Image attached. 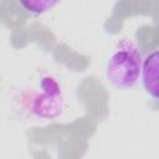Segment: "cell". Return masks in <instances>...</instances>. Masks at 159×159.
Returning <instances> with one entry per match:
<instances>
[{
  "mask_svg": "<svg viewBox=\"0 0 159 159\" xmlns=\"http://www.w3.org/2000/svg\"><path fill=\"white\" fill-rule=\"evenodd\" d=\"M142 63V53L138 46L130 40H122L107 61V78L117 88H132L139 80Z\"/></svg>",
  "mask_w": 159,
  "mask_h": 159,
  "instance_id": "6da1fadb",
  "label": "cell"
},
{
  "mask_svg": "<svg viewBox=\"0 0 159 159\" xmlns=\"http://www.w3.org/2000/svg\"><path fill=\"white\" fill-rule=\"evenodd\" d=\"M42 87L45 88L42 94L46 98H43L42 96H39L34 102L32 111L41 117H53L55 114L52 111H55L56 114L61 111L60 109L61 96H60L58 84L52 78H45L42 81Z\"/></svg>",
  "mask_w": 159,
  "mask_h": 159,
  "instance_id": "7a4b0ae2",
  "label": "cell"
},
{
  "mask_svg": "<svg viewBox=\"0 0 159 159\" xmlns=\"http://www.w3.org/2000/svg\"><path fill=\"white\" fill-rule=\"evenodd\" d=\"M158 63H159V53L155 50L144 60L140 70L144 89L155 99L158 98Z\"/></svg>",
  "mask_w": 159,
  "mask_h": 159,
  "instance_id": "3957f363",
  "label": "cell"
}]
</instances>
